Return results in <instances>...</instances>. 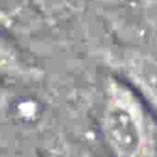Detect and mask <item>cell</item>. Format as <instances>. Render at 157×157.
<instances>
[{"instance_id":"6da1fadb","label":"cell","mask_w":157,"mask_h":157,"mask_svg":"<svg viewBox=\"0 0 157 157\" xmlns=\"http://www.w3.org/2000/svg\"><path fill=\"white\" fill-rule=\"evenodd\" d=\"M98 128L109 157H157V125L138 91L120 77H108Z\"/></svg>"},{"instance_id":"7a4b0ae2","label":"cell","mask_w":157,"mask_h":157,"mask_svg":"<svg viewBox=\"0 0 157 157\" xmlns=\"http://www.w3.org/2000/svg\"><path fill=\"white\" fill-rule=\"evenodd\" d=\"M68 3L62 0H0V28L18 35L35 36L57 28L59 14Z\"/></svg>"},{"instance_id":"3957f363","label":"cell","mask_w":157,"mask_h":157,"mask_svg":"<svg viewBox=\"0 0 157 157\" xmlns=\"http://www.w3.org/2000/svg\"><path fill=\"white\" fill-rule=\"evenodd\" d=\"M46 69L19 37L0 28V84H39Z\"/></svg>"},{"instance_id":"277c9868","label":"cell","mask_w":157,"mask_h":157,"mask_svg":"<svg viewBox=\"0 0 157 157\" xmlns=\"http://www.w3.org/2000/svg\"><path fill=\"white\" fill-rule=\"evenodd\" d=\"M120 68L132 83L131 86L157 109V61L131 59L123 62Z\"/></svg>"},{"instance_id":"5b68a950","label":"cell","mask_w":157,"mask_h":157,"mask_svg":"<svg viewBox=\"0 0 157 157\" xmlns=\"http://www.w3.org/2000/svg\"><path fill=\"white\" fill-rule=\"evenodd\" d=\"M44 157H99L88 147L66 138H58L46 147Z\"/></svg>"}]
</instances>
